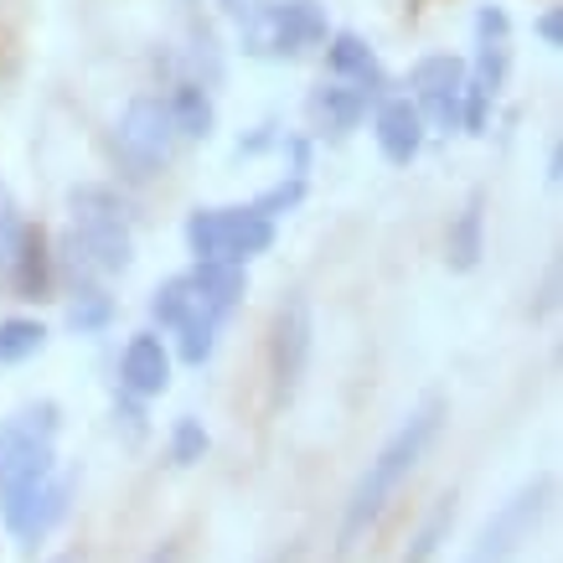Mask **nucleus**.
<instances>
[{
    "mask_svg": "<svg viewBox=\"0 0 563 563\" xmlns=\"http://www.w3.org/2000/svg\"><path fill=\"white\" fill-rule=\"evenodd\" d=\"M440 429H444V398H424V404L409 409V419L388 434V444L367 461L362 481L352 486V501H346V512H342V528H336V548H342V553L346 548H357L362 538H367V528L388 512V501L398 496V486L413 476V465L429 455V444L440 440Z\"/></svg>",
    "mask_w": 563,
    "mask_h": 563,
    "instance_id": "f257e3e1",
    "label": "nucleus"
},
{
    "mask_svg": "<svg viewBox=\"0 0 563 563\" xmlns=\"http://www.w3.org/2000/svg\"><path fill=\"white\" fill-rule=\"evenodd\" d=\"M68 258L84 279H114L135 264V233L109 187H78L68 197Z\"/></svg>",
    "mask_w": 563,
    "mask_h": 563,
    "instance_id": "f03ea898",
    "label": "nucleus"
},
{
    "mask_svg": "<svg viewBox=\"0 0 563 563\" xmlns=\"http://www.w3.org/2000/svg\"><path fill=\"white\" fill-rule=\"evenodd\" d=\"M57 404L36 398L21 404L11 419H0V496L26 492L57 471Z\"/></svg>",
    "mask_w": 563,
    "mask_h": 563,
    "instance_id": "7ed1b4c3",
    "label": "nucleus"
},
{
    "mask_svg": "<svg viewBox=\"0 0 563 563\" xmlns=\"http://www.w3.org/2000/svg\"><path fill=\"white\" fill-rule=\"evenodd\" d=\"M274 222L249 207H197L187 218V249L197 264H249L269 254Z\"/></svg>",
    "mask_w": 563,
    "mask_h": 563,
    "instance_id": "20e7f679",
    "label": "nucleus"
},
{
    "mask_svg": "<svg viewBox=\"0 0 563 563\" xmlns=\"http://www.w3.org/2000/svg\"><path fill=\"white\" fill-rule=\"evenodd\" d=\"M239 26L254 57H300L331 36L321 0H254V11Z\"/></svg>",
    "mask_w": 563,
    "mask_h": 563,
    "instance_id": "39448f33",
    "label": "nucleus"
},
{
    "mask_svg": "<svg viewBox=\"0 0 563 563\" xmlns=\"http://www.w3.org/2000/svg\"><path fill=\"white\" fill-rule=\"evenodd\" d=\"M181 135L172 124V109L161 93H140L124 103V114L114 120V161L130 176H155L176 155Z\"/></svg>",
    "mask_w": 563,
    "mask_h": 563,
    "instance_id": "423d86ee",
    "label": "nucleus"
},
{
    "mask_svg": "<svg viewBox=\"0 0 563 563\" xmlns=\"http://www.w3.org/2000/svg\"><path fill=\"white\" fill-rule=\"evenodd\" d=\"M548 507H553V481L538 476L532 486H522L517 496H507L496 507L492 522L476 532V543H471V553L461 563H512L522 553V543L538 532V522L548 517Z\"/></svg>",
    "mask_w": 563,
    "mask_h": 563,
    "instance_id": "0eeeda50",
    "label": "nucleus"
},
{
    "mask_svg": "<svg viewBox=\"0 0 563 563\" xmlns=\"http://www.w3.org/2000/svg\"><path fill=\"white\" fill-rule=\"evenodd\" d=\"M310 306L306 295H285L279 310H274V325H269V373H274V393L290 398L306 377V362H310Z\"/></svg>",
    "mask_w": 563,
    "mask_h": 563,
    "instance_id": "6e6552de",
    "label": "nucleus"
},
{
    "mask_svg": "<svg viewBox=\"0 0 563 563\" xmlns=\"http://www.w3.org/2000/svg\"><path fill=\"white\" fill-rule=\"evenodd\" d=\"M413 109L424 114L434 130H461V93H465V63L450 52H429L409 73Z\"/></svg>",
    "mask_w": 563,
    "mask_h": 563,
    "instance_id": "1a4fd4ad",
    "label": "nucleus"
},
{
    "mask_svg": "<svg viewBox=\"0 0 563 563\" xmlns=\"http://www.w3.org/2000/svg\"><path fill=\"white\" fill-rule=\"evenodd\" d=\"M63 512H68V481L57 476V471L47 481H36V486H26V492L0 496V517H5V528H11V538L21 548L42 543L63 522Z\"/></svg>",
    "mask_w": 563,
    "mask_h": 563,
    "instance_id": "9d476101",
    "label": "nucleus"
},
{
    "mask_svg": "<svg viewBox=\"0 0 563 563\" xmlns=\"http://www.w3.org/2000/svg\"><path fill=\"white\" fill-rule=\"evenodd\" d=\"M373 135H377V151H383L388 166H409V161H419V151H424L429 124H424V114L413 109V99H383L373 114Z\"/></svg>",
    "mask_w": 563,
    "mask_h": 563,
    "instance_id": "9b49d317",
    "label": "nucleus"
},
{
    "mask_svg": "<svg viewBox=\"0 0 563 563\" xmlns=\"http://www.w3.org/2000/svg\"><path fill=\"white\" fill-rule=\"evenodd\" d=\"M120 383L130 398H161V393L172 388V352H166V342L155 331L130 336V346H124V357H120Z\"/></svg>",
    "mask_w": 563,
    "mask_h": 563,
    "instance_id": "f8f14e48",
    "label": "nucleus"
},
{
    "mask_svg": "<svg viewBox=\"0 0 563 563\" xmlns=\"http://www.w3.org/2000/svg\"><path fill=\"white\" fill-rule=\"evenodd\" d=\"M187 285H191V310H202L212 321H228L243 306L249 274H243V264H197L187 274Z\"/></svg>",
    "mask_w": 563,
    "mask_h": 563,
    "instance_id": "ddd939ff",
    "label": "nucleus"
},
{
    "mask_svg": "<svg viewBox=\"0 0 563 563\" xmlns=\"http://www.w3.org/2000/svg\"><path fill=\"white\" fill-rule=\"evenodd\" d=\"M325 63H331V73H336L342 84L362 88V93H383V63H377V52L367 47L357 32L325 36Z\"/></svg>",
    "mask_w": 563,
    "mask_h": 563,
    "instance_id": "4468645a",
    "label": "nucleus"
},
{
    "mask_svg": "<svg viewBox=\"0 0 563 563\" xmlns=\"http://www.w3.org/2000/svg\"><path fill=\"white\" fill-rule=\"evenodd\" d=\"M481 254H486V197H481V191H471V197H465V207L455 212V222H450L444 258H450V269H455V274H471L481 264Z\"/></svg>",
    "mask_w": 563,
    "mask_h": 563,
    "instance_id": "2eb2a0df",
    "label": "nucleus"
},
{
    "mask_svg": "<svg viewBox=\"0 0 563 563\" xmlns=\"http://www.w3.org/2000/svg\"><path fill=\"white\" fill-rule=\"evenodd\" d=\"M5 279H11V290H16L21 300H47V290H52V254H47L42 228H32V222H26L21 249H16V258H11Z\"/></svg>",
    "mask_w": 563,
    "mask_h": 563,
    "instance_id": "dca6fc26",
    "label": "nucleus"
},
{
    "mask_svg": "<svg viewBox=\"0 0 563 563\" xmlns=\"http://www.w3.org/2000/svg\"><path fill=\"white\" fill-rule=\"evenodd\" d=\"M367 103H373V93H362V88L342 84V78H331V84H321L316 93H310V114H316V124H321V130L346 135V130H357V124H362Z\"/></svg>",
    "mask_w": 563,
    "mask_h": 563,
    "instance_id": "f3484780",
    "label": "nucleus"
},
{
    "mask_svg": "<svg viewBox=\"0 0 563 563\" xmlns=\"http://www.w3.org/2000/svg\"><path fill=\"white\" fill-rule=\"evenodd\" d=\"M166 109H172V124L181 140H207L218 130V103H212V93L202 84H176Z\"/></svg>",
    "mask_w": 563,
    "mask_h": 563,
    "instance_id": "a211bd4d",
    "label": "nucleus"
},
{
    "mask_svg": "<svg viewBox=\"0 0 563 563\" xmlns=\"http://www.w3.org/2000/svg\"><path fill=\"white\" fill-rule=\"evenodd\" d=\"M176 331V352H181V362H191V367H202L212 352H218V331L222 321H212V316H202V310H187L181 321L172 325Z\"/></svg>",
    "mask_w": 563,
    "mask_h": 563,
    "instance_id": "6ab92c4d",
    "label": "nucleus"
},
{
    "mask_svg": "<svg viewBox=\"0 0 563 563\" xmlns=\"http://www.w3.org/2000/svg\"><path fill=\"white\" fill-rule=\"evenodd\" d=\"M47 346V325L32 321V316H11L0 321V367H16V362L36 357Z\"/></svg>",
    "mask_w": 563,
    "mask_h": 563,
    "instance_id": "aec40b11",
    "label": "nucleus"
},
{
    "mask_svg": "<svg viewBox=\"0 0 563 563\" xmlns=\"http://www.w3.org/2000/svg\"><path fill=\"white\" fill-rule=\"evenodd\" d=\"M450 528H455V496H440V501H434V512H429L424 522H419V532H413V543H409V553H404V563H429L444 548Z\"/></svg>",
    "mask_w": 563,
    "mask_h": 563,
    "instance_id": "412c9836",
    "label": "nucleus"
},
{
    "mask_svg": "<svg viewBox=\"0 0 563 563\" xmlns=\"http://www.w3.org/2000/svg\"><path fill=\"white\" fill-rule=\"evenodd\" d=\"M109 316H114V306H109V295H103V290L84 285V290L73 295V306H68V325H73V331H103V325H109Z\"/></svg>",
    "mask_w": 563,
    "mask_h": 563,
    "instance_id": "4be33fe9",
    "label": "nucleus"
},
{
    "mask_svg": "<svg viewBox=\"0 0 563 563\" xmlns=\"http://www.w3.org/2000/svg\"><path fill=\"white\" fill-rule=\"evenodd\" d=\"M187 310H191V285H187V274H176V279H166V285L155 290V300H151V316H155V321H161V325H166V331H172V325L181 321Z\"/></svg>",
    "mask_w": 563,
    "mask_h": 563,
    "instance_id": "5701e85b",
    "label": "nucleus"
},
{
    "mask_svg": "<svg viewBox=\"0 0 563 563\" xmlns=\"http://www.w3.org/2000/svg\"><path fill=\"white\" fill-rule=\"evenodd\" d=\"M207 429H202V419H191V413H181L176 419V429H172V461L176 465H197L207 455Z\"/></svg>",
    "mask_w": 563,
    "mask_h": 563,
    "instance_id": "b1692460",
    "label": "nucleus"
},
{
    "mask_svg": "<svg viewBox=\"0 0 563 563\" xmlns=\"http://www.w3.org/2000/svg\"><path fill=\"white\" fill-rule=\"evenodd\" d=\"M21 233H26V218H21L16 197L0 187V274L11 269V258H16V249H21Z\"/></svg>",
    "mask_w": 563,
    "mask_h": 563,
    "instance_id": "393cba45",
    "label": "nucleus"
},
{
    "mask_svg": "<svg viewBox=\"0 0 563 563\" xmlns=\"http://www.w3.org/2000/svg\"><path fill=\"white\" fill-rule=\"evenodd\" d=\"M306 202V176H290V181H274L269 191H258V212H264V218H285V212H295V207Z\"/></svg>",
    "mask_w": 563,
    "mask_h": 563,
    "instance_id": "a878e982",
    "label": "nucleus"
},
{
    "mask_svg": "<svg viewBox=\"0 0 563 563\" xmlns=\"http://www.w3.org/2000/svg\"><path fill=\"white\" fill-rule=\"evenodd\" d=\"M538 42H543V47H563V11L559 5H548L543 16H538Z\"/></svg>",
    "mask_w": 563,
    "mask_h": 563,
    "instance_id": "bb28decb",
    "label": "nucleus"
},
{
    "mask_svg": "<svg viewBox=\"0 0 563 563\" xmlns=\"http://www.w3.org/2000/svg\"><path fill=\"white\" fill-rule=\"evenodd\" d=\"M176 559H181V548H176V543H161V548H151V559H145V563H176Z\"/></svg>",
    "mask_w": 563,
    "mask_h": 563,
    "instance_id": "cd10ccee",
    "label": "nucleus"
},
{
    "mask_svg": "<svg viewBox=\"0 0 563 563\" xmlns=\"http://www.w3.org/2000/svg\"><path fill=\"white\" fill-rule=\"evenodd\" d=\"M222 5H228V16H233V21H243L249 11H254V0H222Z\"/></svg>",
    "mask_w": 563,
    "mask_h": 563,
    "instance_id": "c85d7f7f",
    "label": "nucleus"
},
{
    "mask_svg": "<svg viewBox=\"0 0 563 563\" xmlns=\"http://www.w3.org/2000/svg\"><path fill=\"white\" fill-rule=\"evenodd\" d=\"M559 176H563V155L553 151V155H548V181H553V187H559Z\"/></svg>",
    "mask_w": 563,
    "mask_h": 563,
    "instance_id": "c756f323",
    "label": "nucleus"
},
{
    "mask_svg": "<svg viewBox=\"0 0 563 563\" xmlns=\"http://www.w3.org/2000/svg\"><path fill=\"white\" fill-rule=\"evenodd\" d=\"M47 563H78V559H73V553H57V559H47Z\"/></svg>",
    "mask_w": 563,
    "mask_h": 563,
    "instance_id": "7c9ffc66",
    "label": "nucleus"
}]
</instances>
